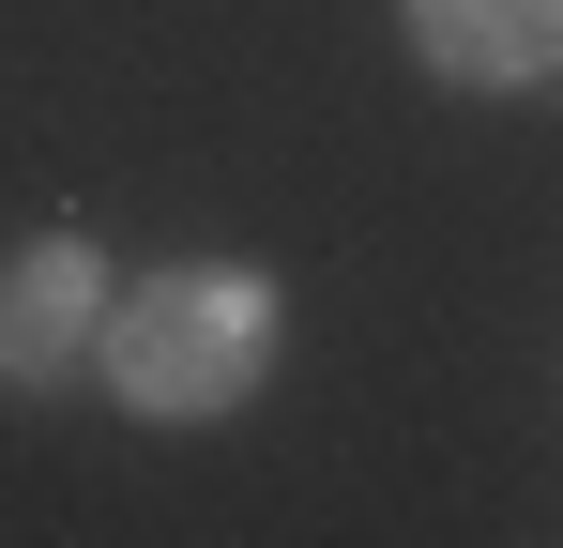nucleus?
<instances>
[{"mask_svg": "<svg viewBox=\"0 0 563 548\" xmlns=\"http://www.w3.org/2000/svg\"><path fill=\"white\" fill-rule=\"evenodd\" d=\"M260 365H275V274H244V260H168V274H137V289L92 320V381L137 412V427H213V412H244Z\"/></svg>", "mask_w": 563, "mask_h": 548, "instance_id": "obj_1", "label": "nucleus"}, {"mask_svg": "<svg viewBox=\"0 0 563 548\" xmlns=\"http://www.w3.org/2000/svg\"><path fill=\"white\" fill-rule=\"evenodd\" d=\"M92 320H107V260H92V229L15 244V260H0V396L77 381V365H92Z\"/></svg>", "mask_w": 563, "mask_h": 548, "instance_id": "obj_2", "label": "nucleus"}, {"mask_svg": "<svg viewBox=\"0 0 563 548\" xmlns=\"http://www.w3.org/2000/svg\"><path fill=\"white\" fill-rule=\"evenodd\" d=\"M411 15V62L457 91H533L563 77V0H396Z\"/></svg>", "mask_w": 563, "mask_h": 548, "instance_id": "obj_3", "label": "nucleus"}]
</instances>
